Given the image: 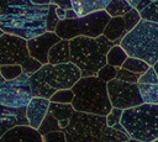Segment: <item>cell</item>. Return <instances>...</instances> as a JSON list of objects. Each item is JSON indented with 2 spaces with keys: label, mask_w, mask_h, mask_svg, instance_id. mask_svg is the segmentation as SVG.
I'll return each instance as SVG.
<instances>
[{
  "label": "cell",
  "mask_w": 158,
  "mask_h": 142,
  "mask_svg": "<svg viewBox=\"0 0 158 142\" xmlns=\"http://www.w3.org/2000/svg\"><path fill=\"white\" fill-rule=\"evenodd\" d=\"M49 5H36L31 0H10L0 9V28L25 40L46 32Z\"/></svg>",
  "instance_id": "obj_1"
},
{
  "label": "cell",
  "mask_w": 158,
  "mask_h": 142,
  "mask_svg": "<svg viewBox=\"0 0 158 142\" xmlns=\"http://www.w3.org/2000/svg\"><path fill=\"white\" fill-rule=\"evenodd\" d=\"M80 78L81 70L73 62L46 63L30 75V85L33 96L49 99L56 90L70 89Z\"/></svg>",
  "instance_id": "obj_2"
},
{
  "label": "cell",
  "mask_w": 158,
  "mask_h": 142,
  "mask_svg": "<svg viewBox=\"0 0 158 142\" xmlns=\"http://www.w3.org/2000/svg\"><path fill=\"white\" fill-rule=\"evenodd\" d=\"M115 43L104 35L98 37L77 36L69 40L70 62L81 70V77L96 75L106 64V54Z\"/></svg>",
  "instance_id": "obj_3"
},
{
  "label": "cell",
  "mask_w": 158,
  "mask_h": 142,
  "mask_svg": "<svg viewBox=\"0 0 158 142\" xmlns=\"http://www.w3.org/2000/svg\"><path fill=\"white\" fill-rule=\"evenodd\" d=\"M72 90L74 93L72 105L77 111L106 116L112 109L107 93V83L98 75L81 77L72 86Z\"/></svg>",
  "instance_id": "obj_4"
},
{
  "label": "cell",
  "mask_w": 158,
  "mask_h": 142,
  "mask_svg": "<svg viewBox=\"0 0 158 142\" xmlns=\"http://www.w3.org/2000/svg\"><path fill=\"white\" fill-rule=\"evenodd\" d=\"M120 46L128 56L137 57L154 65L158 61V22L141 20L125 35Z\"/></svg>",
  "instance_id": "obj_5"
},
{
  "label": "cell",
  "mask_w": 158,
  "mask_h": 142,
  "mask_svg": "<svg viewBox=\"0 0 158 142\" xmlns=\"http://www.w3.org/2000/svg\"><path fill=\"white\" fill-rule=\"evenodd\" d=\"M120 122L132 140L153 142L158 138V104L143 102L125 109Z\"/></svg>",
  "instance_id": "obj_6"
},
{
  "label": "cell",
  "mask_w": 158,
  "mask_h": 142,
  "mask_svg": "<svg viewBox=\"0 0 158 142\" xmlns=\"http://www.w3.org/2000/svg\"><path fill=\"white\" fill-rule=\"evenodd\" d=\"M106 126V116L75 110L63 131L67 142H104Z\"/></svg>",
  "instance_id": "obj_7"
},
{
  "label": "cell",
  "mask_w": 158,
  "mask_h": 142,
  "mask_svg": "<svg viewBox=\"0 0 158 142\" xmlns=\"http://www.w3.org/2000/svg\"><path fill=\"white\" fill-rule=\"evenodd\" d=\"M110 19L111 16L106 12V10H99L75 19L59 20L54 32L64 40H72L77 36L98 37L102 35Z\"/></svg>",
  "instance_id": "obj_8"
},
{
  "label": "cell",
  "mask_w": 158,
  "mask_h": 142,
  "mask_svg": "<svg viewBox=\"0 0 158 142\" xmlns=\"http://www.w3.org/2000/svg\"><path fill=\"white\" fill-rule=\"evenodd\" d=\"M21 64L23 73L31 75L42 67V63L30 56L27 40L4 32L0 36V65Z\"/></svg>",
  "instance_id": "obj_9"
},
{
  "label": "cell",
  "mask_w": 158,
  "mask_h": 142,
  "mask_svg": "<svg viewBox=\"0 0 158 142\" xmlns=\"http://www.w3.org/2000/svg\"><path fill=\"white\" fill-rule=\"evenodd\" d=\"M30 75L20 74L11 80H4L0 86V105L9 107H26L32 98Z\"/></svg>",
  "instance_id": "obj_10"
},
{
  "label": "cell",
  "mask_w": 158,
  "mask_h": 142,
  "mask_svg": "<svg viewBox=\"0 0 158 142\" xmlns=\"http://www.w3.org/2000/svg\"><path fill=\"white\" fill-rule=\"evenodd\" d=\"M107 93L112 106L122 110L144 102L137 83H128L115 78L107 81Z\"/></svg>",
  "instance_id": "obj_11"
},
{
  "label": "cell",
  "mask_w": 158,
  "mask_h": 142,
  "mask_svg": "<svg viewBox=\"0 0 158 142\" xmlns=\"http://www.w3.org/2000/svg\"><path fill=\"white\" fill-rule=\"evenodd\" d=\"M62 38L54 31H46L36 37L27 40V48L30 56L41 62L42 64L48 63V52L53 44L59 42Z\"/></svg>",
  "instance_id": "obj_12"
},
{
  "label": "cell",
  "mask_w": 158,
  "mask_h": 142,
  "mask_svg": "<svg viewBox=\"0 0 158 142\" xmlns=\"http://www.w3.org/2000/svg\"><path fill=\"white\" fill-rule=\"evenodd\" d=\"M16 125H28L26 107H9L0 105V137Z\"/></svg>",
  "instance_id": "obj_13"
},
{
  "label": "cell",
  "mask_w": 158,
  "mask_h": 142,
  "mask_svg": "<svg viewBox=\"0 0 158 142\" xmlns=\"http://www.w3.org/2000/svg\"><path fill=\"white\" fill-rule=\"evenodd\" d=\"M0 141H20V142H43L42 135L37 128L30 125H16L7 130Z\"/></svg>",
  "instance_id": "obj_14"
},
{
  "label": "cell",
  "mask_w": 158,
  "mask_h": 142,
  "mask_svg": "<svg viewBox=\"0 0 158 142\" xmlns=\"http://www.w3.org/2000/svg\"><path fill=\"white\" fill-rule=\"evenodd\" d=\"M49 99L41 98V96H32L30 102L26 106V116L28 120V125L38 128L42 120L48 112L49 107Z\"/></svg>",
  "instance_id": "obj_15"
},
{
  "label": "cell",
  "mask_w": 158,
  "mask_h": 142,
  "mask_svg": "<svg viewBox=\"0 0 158 142\" xmlns=\"http://www.w3.org/2000/svg\"><path fill=\"white\" fill-rule=\"evenodd\" d=\"M126 26H125V20L122 16H114L109 20L106 23L102 35L112 41L115 44H120L122 38L126 35Z\"/></svg>",
  "instance_id": "obj_16"
},
{
  "label": "cell",
  "mask_w": 158,
  "mask_h": 142,
  "mask_svg": "<svg viewBox=\"0 0 158 142\" xmlns=\"http://www.w3.org/2000/svg\"><path fill=\"white\" fill-rule=\"evenodd\" d=\"M70 62V48H69V40L62 38L59 42L52 46L48 52V63L58 64Z\"/></svg>",
  "instance_id": "obj_17"
},
{
  "label": "cell",
  "mask_w": 158,
  "mask_h": 142,
  "mask_svg": "<svg viewBox=\"0 0 158 142\" xmlns=\"http://www.w3.org/2000/svg\"><path fill=\"white\" fill-rule=\"evenodd\" d=\"M74 107L72 105V102L69 104H63V102H54V101H51L49 102V107H48V112H51L58 121H59V125H60V128L64 130L68 123H69V120L74 112Z\"/></svg>",
  "instance_id": "obj_18"
},
{
  "label": "cell",
  "mask_w": 158,
  "mask_h": 142,
  "mask_svg": "<svg viewBox=\"0 0 158 142\" xmlns=\"http://www.w3.org/2000/svg\"><path fill=\"white\" fill-rule=\"evenodd\" d=\"M110 0H72L73 9L78 16H84L94 11L105 10Z\"/></svg>",
  "instance_id": "obj_19"
},
{
  "label": "cell",
  "mask_w": 158,
  "mask_h": 142,
  "mask_svg": "<svg viewBox=\"0 0 158 142\" xmlns=\"http://www.w3.org/2000/svg\"><path fill=\"white\" fill-rule=\"evenodd\" d=\"M127 57H128V54L126 53V51L120 44H114L106 54V63L120 68Z\"/></svg>",
  "instance_id": "obj_20"
},
{
  "label": "cell",
  "mask_w": 158,
  "mask_h": 142,
  "mask_svg": "<svg viewBox=\"0 0 158 142\" xmlns=\"http://www.w3.org/2000/svg\"><path fill=\"white\" fill-rule=\"evenodd\" d=\"M142 99L148 104H158V84L152 83H137Z\"/></svg>",
  "instance_id": "obj_21"
},
{
  "label": "cell",
  "mask_w": 158,
  "mask_h": 142,
  "mask_svg": "<svg viewBox=\"0 0 158 142\" xmlns=\"http://www.w3.org/2000/svg\"><path fill=\"white\" fill-rule=\"evenodd\" d=\"M133 6L126 0H110L105 10L111 17H114V16H123Z\"/></svg>",
  "instance_id": "obj_22"
},
{
  "label": "cell",
  "mask_w": 158,
  "mask_h": 142,
  "mask_svg": "<svg viewBox=\"0 0 158 142\" xmlns=\"http://www.w3.org/2000/svg\"><path fill=\"white\" fill-rule=\"evenodd\" d=\"M121 67L125 68V69L132 70V72H135V73H139V74H142V73H144L151 65H149L147 62H144L143 59H141V58L128 56V57L126 58V61L122 63Z\"/></svg>",
  "instance_id": "obj_23"
},
{
  "label": "cell",
  "mask_w": 158,
  "mask_h": 142,
  "mask_svg": "<svg viewBox=\"0 0 158 142\" xmlns=\"http://www.w3.org/2000/svg\"><path fill=\"white\" fill-rule=\"evenodd\" d=\"M38 132L41 135H44L47 132H52V131H59L62 130L60 128V125H59V121L51 114V112H47V115L44 116V119L42 120L41 125L38 126Z\"/></svg>",
  "instance_id": "obj_24"
},
{
  "label": "cell",
  "mask_w": 158,
  "mask_h": 142,
  "mask_svg": "<svg viewBox=\"0 0 158 142\" xmlns=\"http://www.w3.org/2000/svg\"><path fill=\"white\" fill-rule=\"evenodd\" d=\"M0 73L2 75V78L5 80H11V79H15L17 78L20 74L23 73L22 70V65L21 64H2L0 65Z\"/></svg>",
  "instance_id": "obj_25"
},
{
  "label": "cell",
  "mask_w": 158,
  "mask_h": 142,
  "mask_svg": "<svg viewBox=\"0 0 158 142\" xmlns=\"http://www.w3.org/2000/svg\"><path fill=\"white\" fill-rule=\"evenodd\" d=\"M122 17H123V20H125L126 32H130V31L142 20L141 14H139V11H138L136 7H132V9H131L128 12H126Z\"/></svg>",
  "instance_id": "obj_26"
},
{
  "label": "cell",
  "mask_w": 158,
  "mask_h": 142,
  "mask_svg": "<svg viewBox=\"0 0 158 142\" xmlns=\"http://www.w3.org/2000/svg\"><path fill=\"white\" fill-rule=\"evenodd\" d=\"M74 99V93L70 89H59L56 90L54 94L49 98V101H54V102H63V104H69L72 102Z\"/></svg>",
  "instance_id": "obj_27"
},
{
  "label": "cell",
  "mask_w": 158,
  "mask_h": 142,
  "mask_svg": "<svg viewBox=\"0 0 158 142\" xmlns=\"http://www.w3.org/2000/svg\"><path fill=\"white\" fill-rule=\"evenodd\" d=\"M139 14H141V17L143 20L158 22V0L152 1L148 6H146L143 10H141Z\"/></svg>",
  "instance_id": "obj_28"
},
{
  "label": "cell",
  "mask_w": 158,
  "mask_h": 142,
  "mask_svg": "<svg viewBox=\"0 0 158 142\" xmlns=\"http://www.w3.org/2000/svg\"><path fill=\"white\" fill-rule=\"evenodd\" d=\"M56 7H57V5L52 4V2L48 6V12H47V19H46V30L47 31H54L58 25L59 17L56 14Z\"/></svg>",
  "instance_id": "obj_29"
},
{
  "label": "cell",
  "mask_w": 158,
  "mask_h": 142,
  "mask_svg": "<svg viewBox=\"0 0 158 142\" xmlns=\"http://www.w3.org/2000/svg\"><path fill=\"white\" fill-rule=\"evenodd\" d=\"M116 72H117V67L106 63V64H104V65L99 69V72H98L96 75H98L101 80H104V81L107 83V81H110V80H112V79L116 78Z\"/></svg>",
  "instance_id": "obj_30"
},
{
  "label": "cell",
  "mask_w": 158,
  "mask_h": 142,
  "mask_svg": "<svg viewBox=\"0 0 158 142\" xmlns=\"http://www.w3.org/2000/svg\"><path fill=\"white\" fill-rule=\"evenodd\" d=\"M139 77H141L139 73H135V72L125 69L122 67L117 68V72H116V78L117 79L123 80V81H128V83H138Z\"/></svg>",
  "instance_id": "obj_31"
},
{
  "label": "cell",
  "mask_w": 158,
  "mask_h": 142,
  "mask_svg": "<svg viewBox=\"0 0 158 142\" xmlns=\"http://www.w3.org/2000/svg\"><path fill=\"white\" fill-rule=\"evenodd\" d=\"M42 140H43V142H67L63 130L47 132V133L42 135Z\"/></svg>",
  "instance_id": "obj_32"
},
{
  "label": "cell",
  "mask_w": 158,
  "mask_h": 142,
  "mask_svg": "<svg viewBox=\"0 0 158 142\" xmlns=\"http://www.w3.org/2000/svg\"><path fill=\"white\" fill-rule=\"evenodd\" d=\"M138 83H152V84H158V75L153 65H151L144 73L141 74Z\"/></svg>",
  "instance_id": "obj_33"
},
{
  "label": "cell",
  "mask_w": 158,
  "mask_h": 142,
  "mask_svg": "<svg viewBox=\"0 0 158 142\" xmlns=\"http://www.w3.org/2000/svg\"><path fill=\"white\" fill-rule=\"evenodd\" d=\"M122 111H123L122 109L112 106L111 111L106 115V123H107V126H111L112 127L115 123L120 122L121 121V116H122Z\"/></svg>",
  "instance_id": "obj_34"
},
{
  "label": "cell",
  "mask_w": 158,
  "mask_h": 142,
  "mask_svg": "<svg viewBox=\"0 0 158 142\" xmlns=\"http://www.w3.org/2000/svg\"><path fill=\"white\" fill-rule=\"evenodd\" d=\"M52 4H56L57 6L59 7H63V9H72L73 5H72V0H51Z\"/></svg>",
  "instance_id": "obj_35"
},
{
  "label": "cell",
  "mask_w": 158,
  "mask_h": 142,
  "mask_svg": "<svg viewBox=\"0 0 158 142\" xmlns=\"http://www.w3.org/2000/svg\"><path fill=\"white\" fill-rule=\"evenodd\" d=\"M75 17H78V14L75 12V10L73 7L65 10V19H75Z\"/></svg>",
  "instance_id": "obj_36"
},
{
  "label": "cell",
  "mask_w": 158,
  "mask_h": 142,
  "mask_svg": "<svg viewBox=\"0 0 158 142\" xmlns=\"http://www.w3.org/2000/svg\"><path fill=\"white\" fill-rule=\"evenodd\" d=\"M56 14H57V16L59 17V20H64V19H65V9L57 6V7H56Z\"/></svg>",
  "instance_id": "obj_37"
},
{
  "label": "cell",
  "mask_w": 158,
  "mask_h": 142,
  "mask_svg": "<svg viewBox=\"0 0 158 142\" xmlns=\"http://www.w3.org/2000/svg\"><path fill=\"white\" fill-rule=\"evenodd\" d=\"M152 1L151 0H141L138 4H137V6H136V9L138 10V11H141V10H143L146 6H148L149 4H151Z\"/></svg>",
  "instance_id": "obj_38"
},
{
  "label": "cell",
  "mask_w": 158,
  "mask_h": 142,
  "mask_svg": "<svg viewBox=\"0 0 158 142\" xmlns=\"http://www.w3.org/2000/svg\"><path fill=\"white\" fill-rule=\"evenodd\" d=\"M31 1L36 5H49L51 4V0H31Z\"/></svg>",
  "instance_id": "obj_39"
},
{
  "label": "cell",
  "mask_w": 158,
  "mask_h": 142,
  "mask_svg": "<svg viewBox=\"0 0 158 142\" xmlns=\"http://www.w3.org/2000/svg\"><path fill=\"white\" fill-rule=\"evenodd\" d=\"M126 1H128L133 7H136V6H137V4H138L141 0H126Z\"/></svg>",
  "instance_id": "obj_40"
},
{
  "label": "cell",
  "mask_w": 158,
  "mask_h": 142,
  "mask_svg": "<svg viewBox=\"0 0 158 142\" xmlns=\"http://www.w3.org/2000/svg\"><path fill=\"white\" fill-rule=\"evenodd\" d=\"M9 1H10V0H0V9L5 7V5H6Z\"/></svg>",
  "instance_id": "obj_41"
},
{
  "label": "cell",
  "mask_w": 158,
  "mask_h": 142,
  "mask_svg": "<svg viewBox=\"0 0 158 142\" xmlns=\"http://www.w3.org/2000/svg\"><path fill=\"white\" fill-rule=\"evenodd\" d=\"M153 68L156 69V72H157V75H158V61L154 63V65H153Z\"/></svg>",
  "instance_id": "obj_42"
},
{
  "label": "cell",
  "mask_w": 158,
  "mask_h": 142,
  "mask_svg": "<svg viewBox=\"0 0 158 142\" xmlns=\"http://www.w3.org/2000/svg\"><path fill=\"white\" fill-rule=\"evenodd\" d=\"M5 79L2 78V75H1V73H0V86H1V84H2V81H4Z\"/></svg>",
  "instance_id": "obj_43"
},
{
  "label": "cell",
  "mask_w": 158,
  "mask_h": 142,
  "mask_svg": "<svg viewBox=\"0 0 158 142\" xmlns=\"http://www.w3.org/2000/svg\"><path fill=\"white\" fill-rule=\"evenodd\" d=\"M2 33H4V31H2V30H1V28H0V36H1V35H2Z\"/></svg>",
  "instance_id": "obj_44"
},
{
  "label": "cell",
  "mask_w": 158,
  "mask_h": 142,
  "mask_svg": "<svg viewBox=\"0 0 158 142\" xmlns=\"http://www.w3.org/2000/svg\"><path fill=\"white\" fill-rule=\"evenodd\" d=\"M151 1H154V0H151Z\"/></svg>",
  "instance_id": "obj_45"
}]
</instances>
